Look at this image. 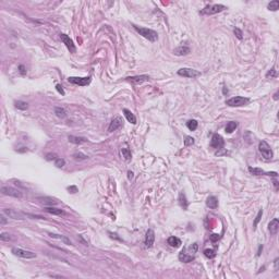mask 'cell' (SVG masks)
Listing matches in <instances>:
<instances>
[{"label":"cell","instance_id":"obj_30","mask_svg":"<svg viewBox=\"0 0 279 279\" xmlns=\"http://www.w3.org/2000/svg\"><path fill=\"white\" fill-rule=\"evenodd\" d=\"M268 10L270 11H277L279 9V1L278 0H274V1H270L267 6Z\"/></svg>","mask_w":279,"mask_h":279},{"label":"cell","instance_id":"obj_37","mask_svg":"<svg viewBox=\"0 0 279 279\" xmlns=\"http://www.w3.org/2000/svg\"><path fill=\"white\" fill-rule=\"evenodd\" d=\"M233 32H234V34H236L237 38H239V40H242V38H243V33H242V31H241L240 29L236 27V29H233Z\"/></svg>","mask_w":279,"mask_h":279},{"label":"cell","instance_id":"obj_45","mask_svg":"<svg viewBox=\"0 0 279 279\" xmlns=\"http://www.w3.org/2000/svg\"><path fill=\"white\" fill-rule=\"evenodd\" d=\"M0 220H1V225L7 224V219H6V217H4V215H1V216H0Z\"/></svg>","mask_w":279,"mask_h":279},{"label":"cell","instance_id":"obj_44","mask_svg":"<svg viewBox=\"0 0 279 279\" xmlns=\"http://www.w3.org/2000/svg\"><path fill=\"white\" fill-rule=\"evenodd\" d=\"M68 190H69V191H72L71 193H75V192H78L76 186H68Z\"/></svg>","mask_w":279,"mask_h":279},{"label":"cell","instance_id":"obj_39","mask_svg":"<svg viewBox=\"0 0 279 279\" xmlns=\"http://www.w3.org/2000/svg\"><path fill=\"white\" fill-rule=\"evenodd\" d=\"M0 239L2 240V241H9V240H11V237L9 233L2 232L1 234H0Z\"/></svg>","mask_w":279,"mask_h":279},{"label":"cell","instance_id":"obj_29","mask_svg":"<svg viewBox=\"0 0 279 279\" xmlns=\"http://www.w3.org/2000/svg\"><path fill=\"white\" fill-rule=\"evenodd\" d=\"M55 114H56V116H57V117H59V118H65V116H67V112H65V110L63 109V108H61V107H56V108H55Z\"/></svg>","mask_w":279,"mask_h":279},{"label":"cell","instance_id":"obj_1","mask_svg":"<svg viewBox=\"0 0 279 279\" xmlns=\"http://www.w3.org/2000/svg\"><path fill=\"white\" fill-rule=\"evenodd\" d=\"M197 249H198V245L197 243L191 244L190 247H184L181 253L179 254V260L183 263H190L192 262L195 258V254L197 252Z\"/></svg>","mask_w":279,"mask_h":279},{"label":"cell","instance_id":"obj_2","mask_svg":"<svg viewBox=\"0 0 279 279\" xmlns=\"http://www.w3.org/2000/svg\"><path fill=\"white\" fill-rule=\"evenodd\" d=\"M133 27L136 32L139 33L140 35H142L144 38L148 40L152 43H155L157 42L158 40V34L157 32H155L154 29H147V27H142V26H137V25H133Z\"/></svg>","mask_w":279,"mask_h":279},{"label":"cell","instance_id":"obj_25","mask_svg":"<svg viewBox=\"0 0 279 279\" xmlns=\"http://www.w3.org/2000/svg\"><path fill=\"white\" fill-rule=\"evenodd\" d=\"M238 128V122L236 121H231L229 122L227 127H226V132L227 133H232L233 131H236V129Z\"/></svg>","mask_w":279,"mask_h":279},{"label":"cell","instance_id":"obj_33","mask_svg":"<svg viewBox=\"0 0 279 279\" xmlns=\"http://www.w3.org/2000/svg\"><path fill=\"white\" fill-rule=\"evenodd\" d=\"M204 255L206 256V257H208V258H214L215 256H216V253H215L214 250H211V249H207V250L204 251Z\"/></svg>","mask_w":279,"mask_h":279},{"label":"cell","instance_id":"obj_3","mask_svg":"<svg viewBox=\"0 0 279 279\" xmlns=\"http://www.w3.org/2000/svg\"><path fill=\"white\" fill-rule=\"evenodd\" d=\"M258 150H260L262 156H263L264 159H266V160H270L273 158V156H274L272 148H270L269 144L267 143L266 141H261V142H260V144H258Z\"/></svg>","mask_w":279,"mask_h":279},{"label":"cell","instance_id":"obj_48","mask_svg":"<svg viewBox=\"0 0 279 279\" xmlns=\"http://www.w3.org/2000/svg\"><path fill=\"white\" fill-rule=\"evenodd\" d=\"M274 99H275V100L278 99V93H276L275 95H274Z\"/></svg>","mask_w":279,"mask_h":279},{"label":"cell","instance_id":"obj_40","mask_svg":"<svg viewBox=\"0 0 279 279\" xmlns=\"http://www.w3.org/2000/svg\"><path fill=\"white\" fill-rule=\"evenodd\" d=\"M262 215H263V211H258V214H257V216H256V218H255V220H254V228L257 226V224H258V221L261 220V217H262Z\"/></svg>","mask_w":279,"mask_h":279},{"label":"cell","instance_id":"obj_21","mask_svg":"<svg viewBox=\"0 0 279 279\" xmlns=\"http://www.w3.org/2000/svg\"><path fill=\"white\" fill-rule=\"evenodd\" d=\"M190 51H191V50H190L189 47L180 46L175 49V54L177 55V56H186V55L190 54Z\"/></svg>","mask_w":279,"mask_h":279},{"label":"cell","instance_id":"obj_42","mask_svg":"<svg viewBox=\"0 0 279 279\" xmlns=\"http://www.w3.org/2000/svg\"><path fill=\"white\" fill-rule=\"evenodd\" d=\"M56 90H57V91H58V93L61 94L62 96L65 95V91H63V88H62V86H61L60 84H57V85H56Z\"/></svg>","mask_w":279,"mask_h":279},{"label":"cell","instance_id":"obj_5","mask_svg":"<svg viewBox=\"0 0 279 279\" xmlns=\"http://www.w3.org/2000/svg\"><path fill=\"white\" fill-rule=\"evenodd\" d=\"M249 103H250V99L247 98V97L242 96H236L228 100H226V105H228L230 107H241V106L247 105Z\"/></svg>","mask_w":279,"mask_h":279},{"label":"cell","instance_id":"obj_10","mask_svg":"<svg viewBox=\"0 0 279 279\" xmlns=\"http://www.w3.org/2000/svg\"><path fill=\"white\" fill-rule=\"evenodd\" d=\"M68 81L70 83H73L75 85L79 86H86L88 85L92 81L91 76H86V78H78V76H70L68 79Z\"/></svg>","mask_w":279,"mask_h":279},{"label":"cell","instance_id":"obj_8","mask_svg":"<svg viewBox=\"0 0 279 279\" xmlns=\"http://www.w3.org/2000/svg\"><path fill=\"white\" fill-rule=\"evenodd\" d=\"M178 74H179L180 76H183V78L194 79V78L200 76L201 72L197 71V70H194V69H191V68H182L178 71Z\"/></svg>","mask_w":279,"mask_h":279},{"label":"cell","instance_id":"obj_32","mask_svg":"<svg viewBox=\"0 0 279 279\" xmlns=\"http://www.w3.org/2000/svg\"><path fill=\"white\" fill-rule=\"evenodd\" d=\"M40 200H43V201H40V202H42V203H44L45 205H47V204L56 205L58 203L56 200H54V198H50V197H45V198H40Z\"/></svg>","mask_w":279,"mask_h":279},{"label":"cell","instance_id":"obj_12","mask_svg":"<svg viewBox=\"0 0 279 279\" xmlns=\"http://www.w3.org/2000/svg\"><path fill=\"white\" fill-rule=\"evenodd\" d=\"M60 40H62V43L67 46V48L69 49L70 52H72V54H75V52H76V47H75V45L73 44V40H72L68 35H65V34H61Z\"/></svg>","mask_w":279,"mask_h":279},{"label":"cell","instance_id":"obj_22","mask_svg":"<svg viewBox=\"0 0 279 279\" xmlns=\"http://www.w3.org/2000/svg\"><path fill=\"white\" fill-rule=\"evenodd\" d=\"M68 140L70 143H73V144H83L87 141L85 137H80V136H74V135H69Z\"/></svg>","mask_w":279,"mask_h":279},{"label":"cell","instance_id":"obj_16","mask_svg":"<svg viewBox=\"0 0 279 279\" xmlns=\"http://www.w3.org/2000/svg\"><path fill=\"white\" fill-rule=\"evenodd\" d=\"M268 229H269V231H270V233H272V234H276V233L278 232V229H279V220H278V218H274L272 221L269 222Z\"/></svg>","mask_w":279,"mask_h":279},{"label":"cell","instance_id":"obj_38","mask_svg":"<svg viewBox=\"0 0 279 279\" xmlns=\"http://www.w3.org/2000/svg\"><path fill=\"white\" fill-rule=\"evenodd\" d=\"M276 75H277V72H276L275 69L273 68V69H270V71L267 72L266 76H267V78H270V79H272V78H276Z\"/></svg>","mask_w":279,"mask_h":279},{"label":"cell","instance_id":"obj_14","mask_svg":"<svg viewBox=\"0 0 279 279\" xmlns=\"http://www.w3.org/2000/svg\"><path fill=\"white\" fill-rule=\"evenodd\" d=\"M155 242V232L153 229H148L145 237V245L147 247H152Z\"/></svg>","mask_w":279,"mask_h":279},{"label":"cell","instance_id":"obj_43","mask_svg":"<svg viewBox=\"0 0 279 279\" xmlns=\"http://www.w3.org/2000/svg\"><path fill=\"white\" fill-rule=\"evenodd\" d=\"M220 237H219V234H216V233H213L211 236V241H217V240L219 239Z\"/></svg>","mask_w":279,"mask_h":279},{"label":"cell","instance_id":"obj_6","mask_svg":"<svg viewBox=\"0 0 279 279\" xmlns=\"http://www.w3.org/2000/svg\"><path fill=\"white\" fill-rule=\"evenodd\" d=\"M11 251H12V253L14 255H17V256L22 257V258H27V260H29V258L36 257V254L34 252H32V251L23 250V249H20V247H13Z\"/></svg>","mask_w":279,"mask_h":279},{"label":"cell","instance_id":"obj_15","mask_svg":"<svg viewBox=\"0 0 279 279\" xmlns=\"http://www.w3.org/2000/svg\"><path fill=\"white\" fill-rule=\"evenodd\" d=\"M128 81L134 83V84H141L143 82H146L150 80V76L148 75H135V76H130V78H127Z\"/></svg>","mask_w":279,"mask_h":279},{"label":"cell","instance_id":"obj_46","mask_svg":"<svg viewBox=\"0 0 279 279\" xmlns=\"http://www.w3.org/2000/svg\"><path fill=\"white\" fill-rule=\"evenodd\" d=\"M19 69H20V72H21V74H25V73H26V71H25V68H24V65H20V67H19Z\"/></svg>","mask_w":279,"mask_h":279},{"label":"cell","instance_id":"obj_28","mask_svg":"<svg viewBox=\"0 0 279 279\" xmlns=\"http://www.w3.org/2000/svg\"><path fill=\"white\" fill-rule=\"evenodd\" d=\"M197 125H198V123H197L196 120H189V121L186 122V127L191 131H195L197 129Z\"/></svg>","mask_w":279,"mask_h":279},{"label":"cell","instance_id":"obj_47","mask_svg":"<svg viewBox=\"0 0 279 279\" xmlns=\"http://www.w3.org/2000/svg\"><path fill=\"white\" fill-rule=\"evenodd\" d=\"M128 178H129L130 180H131V179L133 178V172H132V171H129V172H128Z\"/></svg>","mask_w":279,"mask_h":279},{"label":"cell","instance_id":"obj_26","mask_svg":"<svg viewBox=\"0 0 279 279\" xmlns=\"http://www.w3.org/2000/svg\"><path fill=\"white\" fill-rule=\"evenodd\" d=\"M49 236L51 237V238H54V239L61 240V241H63V242L67 244H71V241L65 236H61V234H55V233H49Z\"/></svg>","mask_w":279,"mask_h":279},{"label":"cell","instance_id":"obj_20","mask_svg":"<svg viewBox=\"0 0 279 279\" xmlns=\"http://www.w3.org/2000/svg\"><path fill=\"white\" fill-rule=\"evenodd\" d=\"M123 115H124V117L127 118V120H128L130 123H132V124H135V123H136L135 116L133 115V114L129 110V109H123Z\"/></svg>","mask_w":279,"mask_h":279},{"label":"cell","instance_id":"obj_23","mask_svg":"<svg viewBox=\"0 0 279 279\" xmlns=\"http://www.w3.org/2000/svg\"><path fill=\"white\" fill-rule=\"evenodd\" d=\"M120 153H121L122 157H123V159H124L125 161H130L131 160V158H132V154H131V150H129V148H121V150H120Z\"/></svg>","mask_w":279,"mask_h":279},{"label":"cell","instance_id":"obj_34","mask_svg":"<svg viewBox=\"0 0 279 279\" xmlns=\"http://www.w3.org/2000/svg\"><path fill=\"white\" fill-rule=\"evenodd\" d=\"M73 158H74L75 160H84V159L88 157L85 154H83V153H75V154H73Z\"/></svg>","mask_w":279,"mask_h":279},{"label":"cell","instance_id":"obj_13","mask_svg":"<svg viewBox=\"0 0 279 279\" xmlns=\"http://www.w3.org/2000/svg\"><path fill=\"white\" fill-rule=\"evenodd\" d=\"M122 122H123V120H122L121 117H116V118H114L112 121L110 122V124H109L108 131H109V132H114L116 130L120 129L122 127Z\"/></svg>","mask_w":279,"mask_h":279},{"label":"cell","instance_id":"obj_7","mask_svg":"<svg viewBox=\"0 0 279 279\" xmlns=\"http://www.w3.org/2000/svg\"><path fill=\"white\" fill-rule=\"evenodd\" d=\"M1 192L4 195H9V196L15 197V198H22L23 194L20 190L12 188V186H2L1 188Z\"/></svg>","mask_w":279,"mask_h":279},{"label":"cell","instance_id":"obj_18","mask_svg":"<svg viewBox=\"0 0 279 279\" xmlns=\"http://www.w3.org/2000/svg\"><path fill=\"white\" fill-rule=\"evenodd\" d=\"M206 205L211 209H216V208L218 207V200H217V197L209 196L207 198V201H206Z\"/></svg>","mask_w":279,"mask_h":279},{"label":"cell","instance_id":"obj_4","mask_svg":"<svg viewBox=\"0 0 279 279\" xmlns=\"http://www.w3.org/2000/svg\"><path fill=\"white\" fill-rule=\"evenodd\" d=\"M227 8L224 6V4H209V6H206V7L201 11V14L203 15H213L216 14V13H219L221 11L226 10Z\"/></svg>","mask_w":279,"mask_h":279},{"label":"cell","instance_id":"obj_11","mask_svg":"<svg viewBox=\"0 0 279 279\" xmlns=\"http://www.w3.org/2000/svg\"><path fill=\"white\" fill-rule=\"evenodd\" d=\"M224 145H225V141L222 139V136L219 134H214L211 141V146L215 150H222Z\"/></svg>","mask_w":279,"mask_h":279},{"label":"cell","instance_id":"obj_19","mask_svg":"<svg viewBox=\"0 0 279 279\" xmlns=\"http://www.w3.org/2000/svg\"><path fill=\"white\" fill-rule=\"evenodd\" d=\"M167 242H168L169 245L172 247H179L180 245L182 244L181 243V240H180L179 238H177V237H169Z\"/></svg>","mask_w":279,"mask_h":279},{"label":"cell","instance_id":"obj_41","mask_svg":"<svg viewBox=\"0 0 279 279\" xmlns=\"http://www.w3.org/2000/svg\"><path fill=\"white\" fill-rule=\"evenodd\" d=\"M57 158L58 157H57V155H56V154H51V153H50V154L46 155V159H47V160H56Z\"/></svg>","mask_w":279,"mask_h":279},{"label":"cell","instance_id":"obj_24","mask_svg":"<svg viewBox=\"0 0 279 279\" xmlns=\"http://www.w3.org/2000/svg\"><path fill=\"white\" fill-rule=\"evenodd\" d=\"M14 106H15V108H18V109H20V110H26V109L29 108L27 103L22 101V100H15Z\"/></svg>","mask_w":279,"mask_h":279},{"label":"cell","instance_id":"obj_31","mask_svg":"<svg viewBox=\"0 0 279 279\" xmlns=\"http://www.w3.org/2000/svg\"><path fill=\"white\" fill-rule=\"evenodd\" d=\"M249 170H250V172L252 173V175H266V172L263 170V169L261 168H252V167H250L249 168Z\"/></svg>","mask_w":279,"mask_h":279},{"label":"cell","instance_id":"obj_35","mask_svg":"<svg viewBox=\"0 0 279 279\" xmlns=\"http://www.w3.org/2000/svg\"><path fill=\"white\" fill-rule=\"evenodd\" d=\"M65 159H62V158H57V159L55 160V165L57 166L58 168H62V167L65 166Z\"/></svg>","mask_w":279,"mask_h":279},{"label":"cell","instance_id":"obj_9","mask_svg":"<svg viewBox=\"0 0 279 279\" xmlns=\"http://www.w3.org/2000/svg\"><path fill=\"white\" fill-rule=\"evenodd\" d=\"M4 214H6L8 217H10L12 219H17V220H23L25 219L26 215L21 213L19 211H15V209H12V208H6L4 209Z\"/></svg>","mask_w":279,"mask_h":279},{"label":"cell","instance_id":"obj_17","mask_svg":"<svg viewBox=\"0 0 279 279\" xmlns=\"http://www.w3.org/2000/svg\"><path fill=\"white\" fill-rule=\"evenodd\" d=\"M45 211H47V213H49V214H51V215H56V216H65V211H62V209H60V208L52 207V206L46 207L45 208Z\"/></svg>","mask_w":279,"mask_h":279},{"label":"cell","instance_id":"obj_36","mask_svg":"<svg viewBox=\"0 0 279 279\" xmlns=\"http://www.w3.org/2000/svg\"><path fill=\"white\" fill-rule=\"evenodd\" d=\"M194 144V139L192 136H186V140H184V145L186 146H190V145H193Z\"/></svg>","mask_w":279,"mask_h":279},{"label":"cell","instance_id":"obj_27","mask_svg":"<svg viewBox=\"0 0 279 279\" xmlns=\"http://www.w3.org/2000/svg\"><path fill=\"white\" fill-rule=\"evenodd\" d=\"M179 203H180V205H181V207H183V209H186V208H188L186 197V195H184V193H182V192L179 194Z\"/></svg>","mask_w":279,"mask_h":279}]
</instances>
